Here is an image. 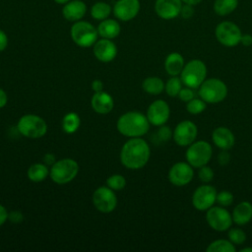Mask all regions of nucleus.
I'll list each match as a JSON object with an SVG mask.
<instances>
[{
	"instance_id": "f257e3e1",
	"label": "nucleus",
	"mask_w": 252,
	"mask_h": 252,
	"mask_svg": "<svg viewBox=\"0 0 252 252\" xmlns=\"http://www.w3.org/2000/svg\"><path fill=\"white\" fill-rule=\"evenodd\" d=\"M151 157L149 144L142 139L130 138L121 148L120 161L129 169H140L144 167Z\"/></svg>"
},
{
	"instance_id": "f03ea898",
	"label": "nucleus",
	"mask_w": 252,
	"mask_h": 252,
	"mask_svg": "<svg viewBox=\"0 0 252 252\" xmlns=\"http://www.w3.org/2000/svg\"><path fill=\"white\" fill-rule=\"evenodd\" d=\"M150 125L147 116L142 112L128 111L118 118L116 128L123 136L138 138L148 133Z\"/></svg>"
},
{
	"instance_id": "7ed1b4c3",
	"label": "nucleus",
	"mask_w": 252,
	"mask_h": 252,
	"mask_svg": "<svg viewBox=\"0 0 252 252\" xmlns=\"http://www.w3.org/2000/svg\"><path fill=\"white\" fill-rule=\"evenodd\" d=\"M228 90L223 81L218 78L206 79L198 88V94L206 103L217 104L225 99Z\"/></svg>"
},
{
	"instance_id": "20e7f679",
	"label": "nucleus",
	"mask_w": 252,
	"mask_h": 252,
	"mask_svg": "<svg viewBox=\"0 0 252 252\" xmlns=\"http://www.w3.org/2000/svg\"><path fill=\"white\" fill-rule=\"evenodd\" d=\"M79 172L78 162L69 158L56 160L49 169V176L51 180L59 185L71 182Z\"/></svg>"
},
{
	"instance_id": "39448f33",
	"label": "nucleus",
	"mask_w": 252,
	"mask_h": 252,
	"mask_svg": "<svg viewBox=\"0 0 252 252\" xmlns=\"http://www.w3.org/2000/svg\"><path fill=\"white\" fill-rule=\"evenodd\" d=\"M207 66L200 59H192L185 63L180 73V79L185 87L198 89L206 80Z\"/></svg>"
},
{
	"instance_id": "423d86ee",
	"label": "nucleus",
	"mask_w": 252,
	"mask_h": 252,
	"mask_svg": "<svg viewBox=\"0 0 252 252\" xmlns=\"http://www.w3.org/2000/svg\"><path fill=\"white\" fill-rule=\"evenodd\" d=\"M70 35L75 44L88 48L93 46L98 37L97 29L86 21L75 22L70 30Z\"/></svg>"
},
{
	"instance_id": "0eeeda50",
	"label": "nucleus",
	"mask_w": 252,
	"mask_h": 252,
	"mask_svg": "<svg viewBox=\"0 0 252 252\" xmlns=\"http://www.w3.org/2000/svg\"><path fill=\"white\" fill-rule=\"evenodd\" d=\"M17 129L21 135L31 139L43 137L47 132V124L43 118L35 114L23 115L18 123Z\"/></svg>"
},
{
	"instance_id": "6e6552de",
	"label": "nucleus",
	"mask_w": 252,
	"mask_h": 252,
	"mask_svg": "<svg viewBox=\"0 0 252 252\" xmlns=\"http://www.w3.org/2000/svg\"><path fill=\"white\" fill-rule=\"evenodd\" d=\"M213 156L212 145L207 141H194L185 152L186 161L194 168H199L209 163Z\"/></svg>"
},
{
	"instance_id": "1a4fd4ad",
	"label": "nucleus",
	"mask_w": 252,
	"mask_h": 252,
	"mask_svg": "<svg viewBox=\"0 0 252 252\" xmlns=\"http://www.w3.org/2000/svg\"><path fill=\"white\" fill-rule=\"evenodd\" d=\"M217 40L223 46L233 47L240 43L242 32L239 27L229 21L220 23L215 30Z\"/></svg>"
},
{
	"instance_id": "9d476101",
	"label": "nucleus",
	"mask_w": 252,
	"mask_h": 252,
	"mask_svg": "<svg viewBox=\"0 0 252 252\" xmlns=\"http://www.w3.org/2000/svg\"><path fill=\"white\" fill-rule=\"evenodd\" d=\"M206 220L212 229L219 232L228 230L233 223L231 214L220 205L213 206L206 211Z\"/></svg>"
},
{
	"instance_id": "9b49d317",
	"label": "nucleus",
	"mask_w": 252,
	"mask_h": 252,
	"mask_svg": "<svg viewBox=\"0 0 252 252\" xmlns=\"http://www.w3.org/2000/svg\"><path fill=\"white\" fill-rule=\"evenodd\" d=\"M93 203L98 212L103 214L111 213L117 206L115 191L108 186H100L96 188L93 194Z\"/></svg>"
},
{
	"instance_id": "f8f14e48",
	"label": "nucleus",
	"mask_w": 252,
	"mask_h": 252,
	"mask_svg": "<svg viewBox=\"0 0 252 252\" xmlns=\"http://www.w3.org/2000/svg\"><path fill=\"white\" fill-rule=\"evenodd\" d=\"M217 190L209 183L197 187L192 194V205L198 211H207L213 207L217 199Z\"/></svg>"
},
{
	"instance_id": "ddd939ff",
	"label": "nucleus",
	"mask_w": 252,
	"mask_h": 252,
	"mask_svg": "<svg viewBox=\"0 0 252 252\" xmlns=\"http://www.w3.org/2000/svg\"><path fill=\"white\" fill-rule=\"evenodd\" d=\"M198 135V128L193 121L183 120L179 122L172 134L173 141L180 147H188L194 141H196Z\"/></svg>"
},
{
	"instance_id": "4468645a",
	"label": "nucleus",
	"mask_w": 252,
	"mask_h": 252,
	"mask_svg": "<svg viewBox=\"0 0 252 252\" xmlns=\"http://www.w3.org/2000/svg\"><path fill=\"white\" fill-rule=\"evenodd\" d=\"M193 168L187 161L175 162L168 170L167 177L169 182L177 187L189 184L194 177Z\"/></svg>"
},
{
	"instance_id": "2eb2a0df",
	"label": "nucleus",
	"mask_w": 252,
	"mask_h": 252,
	"mask_svg": "<svg viewBox=\"0 0 252 252\" xmlns=\"http://www.w3.org/2000/svg\"><path fill=\"white\" fill-rule=\"evenodd\" d=\"M170 115V108L167 102L163 99H157L153 101L147 110V118L150 124L154 126L164 125Z\"/></svg>"
},
{
	"instance_id": "dca6fc26",
	"label": "nucleus",
	"mask_w": 252,
	"mask_h": 252,
	"mask_svg": "<svg viewBox=\"0 0 252 252\" xmlns=\"http://www.w3.org/2000/svg\"><path fill=\"white\" fill-rule=\"evenodd\" d=\"M140 8L139 0H117L112 7V13L119 21L129 22L137 17Z\"/></svg>"
},
{
	"instance_id": "f3484780",
	"label": "nucleus",
	"mask_w": 252,
	"mask_h": 252,
	"mask_svg": "<svg viewBox=\"0 0 252 252\" xmlns=\"http://www.w3.org/2000/svg\"><path fill=\"white\" fill-rule=\"evenodd\" d=\"M93 51L94 57L103 63L111 62L117 55L116 44L107 38H100L93 45Z\"/></svg>"
},
{
	"instance_id": "a211bd4d",
	"label": "nucleus",
	"mask_w": 252,
	"mask_h": 252,
	"mask_svg": "<svg viewBox=\"0 0 252 252\" xmlns=\"http://www.w3.org/2000/svg\"><path fill=\"white\" fill-rule=\"evenodd\" d=\"M181 0H156L155 12L163 20H172L180 15Z\"/></svg>"
},
{
	"instance_id": "6ab92c4d",
	"label": "nucleus",
	"mask_w": 252,
	"mask_h": 252,
	"mask_svg": "<svg viewBox=\"0 0 252 252\" xmlns=\"http://www.w3.org/2000/svg\"><path fill=\"white\" fill-rule=\"evenodd\" d=\"M87 13V5L82 0H70L63 5L62 15L69 22H78L84 18Z\"/></svg>"
},
{
	"instance_id": "aec40b11",
	"label": "nucleus",
	"mask_w": 252,
	"mask_h": 252,
	"mask_svg": "<svg viewBox=\"0 0 252 252\" xmlns=\"http://www.w3.org/2000/svg\"><path fill=\"white\" fill-rule=\"evenodd\" d=\"M212 141L220 150H230L235 144V137L230 129L224 126L217 127L212 133Z\"/></svg>"
},
{
	"instance_id": "412c9836",
	"label": "nucleus",
	"mask_w": 252,
	"mask_h": 252,
	"mask_svg": "<svg viewBox=\"0 0 252 252\" xmlns=\"http://www.w3.org/2000/svg\"><path fill=\"white\" fill-rule=\"evenodd\" d=\"M91 105L93 109L98 114H107L114 107V100L112 96L106 92H97L92 96Z\"/></svg>"
},
{
	"instance_id": "4be33fe9",
	"label": "nucleus",
	"mask_w": 252,
	"mask_h": 252,
	"mask_svg": "<svg viewBox=\"0 0 252 252\" xmlns=\"http://www.w3.org/2000/svg\"><path fill=\"white\" fill-rule=\"evenodd\" d=\"M232 221L237 225H245L252 220V204L248 201L238 203L231 214Z\"/></svg>"
},
{
	"instance_id": "5701e85b",
	"label": "nucleus",
	"mask_w": 252,
	"mask_h": 252,
	"mask_svg": "<svg viewBox=\"0 0 252 252\" xmlns=\"http://www.w3.org/2000/svg\"><path fill=\"white\" fill-rule=\"evenodd\" d=\"M98 35L102 38L113 39L117 37L121 32V27L119 23L114 19H105L100 21L97 26Z\"/></svg>"
},
{
	"instance_id": "b1692460",
	"label": "nucleus",
	"mask_w": 252,
	"mask_h": 252,
	"mask_svg": "<svg viewBox=\"0 0 252 252\" xmlns=\"http://www.w3.org/2000/svg\"><path fill=\"white\" fill-rule=\"evenodd\" d=\"M185 65L183 56L178 52L169 53L164 60V69L169 76L180 75Z\"/></svg>"
},
{
	"instance_id": "393cba45",
	"label": "nucleus",
	"mask_w": 252,
	"mask_h": 252,
	"mask_svg": "<svg viewBox=\"0 0 252 252\" xmlns=\"http://www.w3.org/2000/svg\"><path fill=\"white\" fill-rule=\"evenodd\" d=\"M163 81L157 76H151L146 78L142 83V89L149 94L157 95L163 92L164 90Z\"/></svg>"
},
{
	"instance_id": "a878e982",
	"label": "nucleus",
	"mask_w": 252,
	"mask_h": 252,
	"mask_svg": "<svg viewBox=\"0 0 252 252\" xmlns=\"http://www.w3.org/2000/svg\"><path fill=\"white\" fill-rule=\"evenodd\" d=\"M49 175V169L43 162H36L32 164L28 169V177L32 182H41Z\"/></svg>"
},
{
	"instance_id": "bb28decb",
	"label": "nucleus",
	"mask_w": 252,
	"mask_h": 252,
	"mask_svg": "<svg viewBox=\"0 0 252 252\" xmlns=\"http://www.w3.org/2000/svg\"><path fill=\"white\" fill-rule=\"evenodd\" d=\"M112 12L111 6L103 1L95 2L91 8V16L96 21H102L109 17Z\"/></svg>"
},
{
	"instance_id": "cd10ccee",
	"label": "nucleus",
	"mask_w": 252,
	"mask_h": 252,
	"mask_svg": "<svg viewBox=\"0 0 252 252\" xmlns=\"http://www.w3.org/2000/svg\"><path fill=\"white\" fill-rule=\"evenodd\" d=\"M81 125L80 116L75 112H69L62 119V129L67 134L75 133Z\"/></svg>"
},
{
	"instance_id": "c85d7f7f",
	"label": "nucleus",
	"mask_w": 252,
	"mask_h": 252,
	"mask_svg": "<svg viewBox=\"0 0 252 252\" xmlns=\"http://www.w3.org/2000/svg\"><path fill=\"white\" fill-rule=\"evenodd\" d=\"M238 5V0H215L214 11L219 16L231 14Z\"/></svg>"
},
{
	"instance_id": "c756f323",
	"label": "nucleus",
	"mask_w": 252,
	"mask_h": 252,
	"mask_svg": "<svg viewBox=\"0 0 252 252\" xmlns=\"http://www.w3.org/2000/svg\"><path fill=\"white\" fill-rule=\"evenodd\" d=\"M235 250V245L228 239L214 240L206 248L207 252H234Z\"/></svg>"
},
{
	"instance_id": "7c9ffc66",
	"label": "nucleus",
	"mask_w": 252,
	"mask_h": 252,
	"mask_svg": "<svg viewBox=\"0 0 252 252\" xmlns=\"http://www.w3.org/2000/svg\"><path fill=\"white\" fill-rule=\"evenodd\" d=\"M182 81L178 76H171L164 85V91L167 95L175 97L178 95L180 90L182 89Z\"/></svg>"
},
{
	"instance_id": "2f4dec72",
	"label": "nucleus",
	"mask_w": 252,
	"mask_h": 252,
	"mask_svg": "<svg viewBox=\"0 0 252 252\" xmlns=\"http://www.w3.org/2000/svg\"><path fill=\"white\" fill-rule=\"evenodd\" d=\"M206 107H207V103L201 97L199 98L194 97L188 102H186V110L188 113L192 115H197L202 113L206 109Z\"/></svg>"
},
{
	"instance_id": "473e14b6",
	"label": "nucleus",
	"mask_w": 252,
	"mask_h": 252,
	"mask_svg": "<svg viewBox=\"0 0 252 252\" xmlns=\"http://www.w3.org/2000/svg\"><path fill=\"white\" fill-rule=\"evenodd\" d=\"M106 186L113 191H120L126 186V179L121 174H112L107 178Z\"/></svg>"
},
{
	"instance_id": "72a5a7b5",
	"label": "nucleus",
	"mask_w": 252,
	"mask_h": 252,
	"mask_svg": "<svg viewBox=\"0 0 252 252\" xmlns=\"http://www.w3.org/2000/svg\"><path fill=\"white\" fill-rule=\"evenodd\" d=\"M227 237L228 240L234 245H240L246 240V233L243 229L239 227H232L229 228L227 232Z\"/></svg>"
},
{
	"instance_id": "f704fd0d",
	"label": "nucleus",
	"mask_w": 252,
	"mask_h": 252,
	"mask_svg": "<svg viewBox=\"0 0 252 252\" xmlns=\"http://www.w3.org/2000/svg\"><path fill=\"white\" fill-rule=\"evenodd\" d=\"M233 201H234V197H233L232 193L229 191L223 190V191L217 193L216 203H218L221 207H224V208L229 207L230 205H232Z\"/></svg>"
},
{
	"instance_id": "c9c22d12",
	"label": "nucleus",
	"mask_w": 252,
	"mask_h": 252,
	"mask_svg": "<svg viewBox=\"0 0 252 252\" xmlns=\"http://www.w3.org/2000/svg\"><path fill=\"white\" fill-rule=\"evenodd\" d=\"M214 175V170L207 164L199 167L198 177L202 183H210L213 180Z\"/></svg>"
},
{
	"instance_id": "e433bc0d",
	"label": "nucleus",
	"mask_w": 252,
	"mask_h": 252,
	"mask_svg": "<svg viewBox=\"0 0 252 252\" xmlns=\"http://www.w3.org/2000/svg\"><path fill=\"white\" fill-rule=\"evenodd\" d=\"M172 134H173V132L171 131V129L164 124V125L159 126V128L157 132V137L161 142H167L172 138Z\"/></svg>"
},
{
	"instance_id": "4c0bfd02",
	"label": "nucleus",
	"mask_w": 252,
	"mask_h": 252,
	"mask_svg": "<svg viewBox=\"0 0 252 252\" xmlns=\"http://www.w3.org/2000/svg\"><path fill=\"white\" fill-rule=\"evenodd\" d=\"M195 89L189 88V87H182V89L180 90L179 94H178V97L180 100L184 101V102H188L189 100H191L192 98L195 97Z\"/></svg>"
},
{
	"instance_id": "58836bf2",
	"label": "nucleus",
	"mask_w": 252,
	"mask_h": 252,
	"mask_svg": "<svg viewBox=\"0 0 252 252\" xmlns=\"http://www.w3.org/2000/svg\"><path fill=\"white\" fill-rule=\"evenodd\" d=\"M230 160V154L227 150H221L218 155V162L220 165H226Z\"/></svg>"
},
{
	"instance_id": "ea45409f",
	"label": "nucleus",
	"mask_w": 252,
	"mask_h": 252,
	"mask_svg": "<svg viewBox=\"0 0 252 252\" xmlns=\"http://www.w3.org/2000/svg\"><path fill=\"white\" fill-rule=\"evenodd\" d=\"M8 220L13 223H20L24 220V216L20 211H12L9 213Z\"/></svg>"
},
{
	"instance_id": "a19ab883",
	"label": "nucleus",
	"mask_w": 252,
	"mask_h": 252,
	"mask_svg": "<svg viewBox=\"0 0 252 252\" xmlns=\"http://www.w3.org/2000/svg\"><path fill=\"white\" fill-rule=\"evenodd\" d=\"M193 14H194V9L192 5H188V4H185L184 6L182 5L181 12H180V15L182 16V18L190 19L193 16Z\"/></svg>"
},
{
	"instance_id": "79ce46f5",
	"label": "nucleus",
	"mask_w": 252,
	"mask_h": 252,
	"mask_svg": "<svg viewBox=\"0 0 252 252\" xmlns=\"http://www.w3.org/2000/svg\"><path fill=\"white\" fill-rule=\"evenodd\" d=\"M8 46V36L6 32L0 30V52L4 51Z\"/></svg>"
},
{
	"instance_id": "37998d69",
	"label": "nucleus",
	"mask_w": 252,
	"mask_h": 252,
	"mask_svg": "<svg viewBox=\"0 0 252 252\" xmlns=\"http://www.w3.org/2000/svg\"><path fill=\"white\" fill-rule=\"evenodd\" d=\"M8 216H9V213H8L7 209L3 205L0 204V226L7 221Z\"/></svg>"
},
{
	"instance_id": "c03bdc74",
	"label": "nucleus",
	"mask_w": 252,
	"mask_h": 252,
	"mask_svg": "<svg viewBox=\"0 0 252 252\" xmlns=\"http://www.w3.org/2000/svg\"><path fill=\"white\" fill-rule=\"evenodd\" d=\"M92 89L94 93L101 92V91H103V83L100 80L95 79L92 82Z\"/></svg>"
},
{
	"instance_id": "a18cd8bd",
	"label": "nucleus",
	"mask_w": 252,
	"mask_h": 252,
	"mask_svg": "<svg viewBox=\"0 0 252 252\" xmlns=\"http://www.w3.org/2000/svg\"><path fill=\"white\" fill-rule=\"evenodd\" d=\"M43 161H44V163L46 165H50L51 166L56 161L55 160V156L53 154H51V153H47L43 157Z\"/></svg>"
},
{
	"instance_id": "49530a36",
	"label": "nucleus",
	"mask_w": 252,
	"mask_h": 252,
	"mask_svg": "<svg viewBox=\"0 0 252 252\" xmlns=\"http://www.w3.org/2000/svg\"><path fill=\"white\" fill-rule=\"evenodd\" d=\"M240 43H242L244 46H250V45H252V35L249 34V33L242 34Z\"/></svg>"
},
{
	"instance_id": "de8ad7c7",
	"label": "nucleus",
	"mask_w": 252,
	"mask_h": 252,
	"mask_svg": "<svg viewBox=\"0 0 252 252\" xmlns=\"http://www.w3.org/2000/svg\"><path fill=\"white\" fill-rule=\"evenodd\" d=\"M7 101H8V96L6 92L0 88V108L4 107L7 104Z\"/></svg>"
},
{
	"instance_id": "09e8293b",
	"label": "nucleus",
	"mask_w": 252,
	"mask_h": 252,
	"mask_svg": "<svg viewBox=\"0 0 252 252\" xmlns=\"http://www.w3.org/2000/svg\"><path fill=\"white\" fill-rule=\"evenodd\" d=\"M183 3L185 4H188V5H192V6H195L197 4H199L200 2H202L203 0H181Z\"/></svg>"
},
{
	"instance_id": "8fccbe9b",
	"label": "nucleus",
	"mask_w": 252,
	"mask_h": 252,
	"mask_svg": "<svg viewBox=\"0 0 252 252\" xmlns=\"http://www.w3.org/2000/svg\"><path fill=\"white\" fill-rule=\"evenodd\" d=\"M55 3H57V4H60V5H64V4H66V3H68L70 0H53Z\"/></svg>"
},
{
	"instance_id": "3c124183",
	"label": "nucleus",
	"mask_w": 252,
	"mask_h": 252,
	"mask_svg": "<svg viewBox=\"0 0 252 252\" xmlns=\"http://www.w3.org/2000/svg\"><path fill=\"white\" fill-rule=\"evenodd\" d=\"M240 252H252V247H244L240 250Z\"/></svg>"
}]
</instances>
